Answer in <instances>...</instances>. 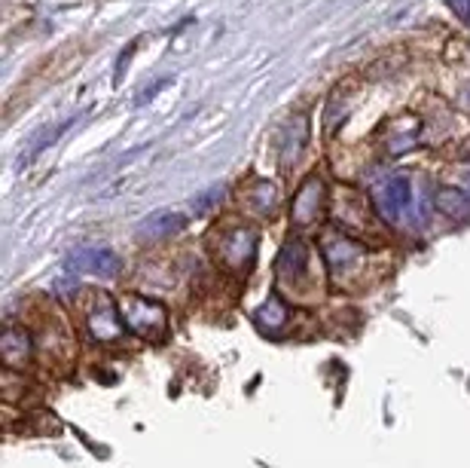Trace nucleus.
I'll use <instances>...</instances> for the list:
<instances>
[{"label":"nucleus","instance_id":"423d86ee","mask_svg":"<svg viewBox=\"0 0 470 468\" xmlns=\"http://www.w3.org/2000/svg\"><path fill=\"white\" fill-rule=\"evenodd\" d=\"M412 197H416V190H412V178H406V174H391V178L378 181L373 187V206L378 218L391 223H397L410 212Z\"/></svg>","mask_w":470,"mask_h":468},{"label":"nucleus","instance_id":"f8f14e48","mask_svg":"<svg viewBox=\"0 0 470 468\" xmlns=\"http://www.w3.org/2000/svg\"><path fill=\"white\" fill-rule=\"evenodd\" d=\"M257 321L263 331L269 334H278L282 327L291 321V312H287V306L282 303V297H269V303L263 306V310L257 312Z\"/></svg>","mask_w":470,"mask_h":468},{"label":"nucleus","instance_id":"9d476101","mask_svg":"<svg viewBox=\"0 0 470 468\" xmlns=\"http://www.w3.org/2000/svg\"><path fill=\"white\" fill-rule=\"evenodd\" d=\"M71 267L83 270V272H92V276H98V278H114L123 263H119V257L110 248H86L74 257Z\"/></svg>","mask_w":470,"mask_h":468},{"label":"nucleus","instance_id":"0eeeda50","mask_svg":"<svg viewBox=\"0 0 470 468\" xmlns=\"http://www.w3.org/2000/svg\"><path fill=\"white\" fill-rule=\"evenodd\" d=\"M324 199H327V187L321 178H308L303 187H299V193L293 197V208H291V218L297 227H308V223L318 221L321 208H324Z\"/></svg>","mask_w":470,"mask_h":468},{"label":"nucleus","instance_id":"9b49d317","mask_svg":"<svg viewBox=\"0 0 470 468\" xmlns=\"http://www.w3.org/2000/svg\"><path fill=\"white\" fill-rule=\"evenodd\" d=\"M437 208H440V214H446V218L465 221V218H470V193L458 190V187H440Z\"/></svg>","mask_w":470,"mask_h":468},{"label":"nucleus","instance_id":"6e6552de","mask_svg":"<svg viewBox=\"0 0 470 468\" xmlns=\"http://www.w3.org/2000/svg\"><path fill=\"white\" fill-rule=\"evenodd\" d=\"M184 227H187V214H178V212H153L150 218L138 223V239H141V242L171 239V236H178Z\"/></svg>","mask_w":470,"mask_h":468},{"label":"nucleus","instance_id":"f03ea898","mask_svg":"<svg viewBox=\"0 0 470 468\" xmlns=\"http://www.w3.org/2000/svg\"><path fill=\"white\" fill-rule=\"evenodd\" d=\"M321 251H324V263L333 282L346 291H357L363 272H367V248L361 242H354L352 236L330 230L321 239Z\"/></svg>","mask_w":470,"mask_h":468},{"label":"nucleus","instance_id":"7ed1b4c3","mask_svg":"<svg viewBox=\"0 0 470 468\" xmlns=\"http://www.w3.org/2000/svg\"><path fill=\"white\" fill-rule=\"evenodd\" d=\"M80 316H83V325H86L89 337L98 340V343H114V340L123 337V331H125L123 312H119L116 300L110 297L108 291H98V288L83 291Z\"/></svg>","mask_w":470,"mask_h":468},{"label":"nucleus","instance_id":"2eb2a0df","mask_svg":"<svg viewBox=\"0 0 470 468\" xmlns=\"http://www.w3.org/2000/svg\"><path fill=\"white\" fill-rule=\"evenodd\" d=\"M446 4L455 10V16H461L465 22H470V0H446Z\"/></svg>","mask_w":470,"mask_h":468},{"label":"nucleus","instance_id":"4468645a","mask_svg":"<svg viewBox=\"0 0 470 468\" xmlns=\"http://www.w3.org/2000/svg\"><path fill=\"white\" fill-rule=\"evenodd\" d=\"M220 199H223V187H211V190H208V193H202V197L193 202L195 214H205V212H211V208H214Z\"/></svg>","mask_w":470,"mask_h":468},{"label":"nucleus","instance_id":"1a4fd4ad","mask_svg":"<svg viewBox=\"0 0 470 468\" xmlns=\"http://www.w3.org/2000/svg\"><path fill=\"white\" fill-rule=\"evenodd\" d=\"M0 355H4L6 367H25L34 355V340L25 327H6L4 340H0Z\"/></svg>","mask_w":470,"mask_h":468},{"label":"nucleus","instance_id":"ddd939ff","mask_svg":"<svg viewBox=\"0 0 470 468\" xmlns=\"http://www.w3.org/2000/svg\"><path fill=\"white\" fill-rule=\"evenodd\" d=\"M275 202H278V190L269 184V181H257L254 184V190L248 193V208L254 214H272V208H275Z\"/></svg>","mask_w":470,"mask_h":468},{"label":"nucleus","instance_id":"f257e3e1","mask_svg":"<svg viewBox=\"0 0 470 468\" xmlns=\"http://www.w3.org/2000/svg\"><path fill=\"white\" fill-rule=\"evenodd\" d=\"M275 278H278V288H282L284 295H291L293 300L312 303V300L321 297V288H315V285H318V276H315L312 248H308L299 236H291V239L284 242L282 254H278V261H275Z\"/></svg>","mask_w":470,"mask_h":468},{"label":"nucleus","instance_id":"20e7f679","mask_svg":"<svg viewBox=\"0 0 470 468\" xmlns=\"http://www.w3.org/2000/svg\"><path fill=\"white\" fill-rule=\"evenodd\" d=\"M119 312H123L125 327L144 340H163L168 327H171L165 306L144 295H125L123 303H119Z\"/></svg>","mask_w":470,"mask_h":468},{"label":"nucleus","instance_id":"39448f33","mask_svg":"<svg viewBox=\"0 0 470 468\" xmlns=\"http://www.w3.org/2000/svg\"><path fill=\"white\" fill-rule=\"evenodd\" d=\"M214 257L220 261L223 270L248 272L257 257V230L248 223H235V227L223 230L220 239L214 242Z\"/></svg>","mask_w":470,"mask_h":468}]
</instances>
